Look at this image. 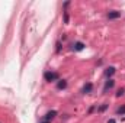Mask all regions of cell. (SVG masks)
<instances>
[{"label":"cell","instance_id":"6da1fadb","mask_svg":"<svg viewBox=\"0 0 125 123\" xmlns=\"http://www.w3.org/2000/svg\"><path fill=\"white\" fill-rule=\"evenodd\" d=\"M44 78H45V81L51 83V81H58V80H60V75H58V72H55V71H47V72L44 74Z\"/></svg>","mask_w":125,"mask_h":123},{"label":"cell","instance_id":"7a4b0ae2","mask_svg":"<svg viewBox=\"0 0 125 123\" xmlns=\"http://www.w3.org/2000/svg\"><path fill=\"white\" fill-rule=\"evenodd\" d=\"M57 114H58V112H57V110H50V112H47V114L42 117V120L50 123L52 119H54V117H55V116H57Z\"/></svg>","mask_w":125,"mask_h":123},{"label":"cell","instance_id":"3957f363","mask_svg":"<svg viewBox=\"0 0 125 123\" xmlns=\"http://www.w3.org/2000/svg\"><path fill=\"white\" fill-rule=\"evenodd\" d=\"M119 18H121V12H118V10H112V12L108 13L109 20H115V19H119Z\"/></svg>","mask_w":125,"mask_h":123},{"label":"cell","instance_id":"277c9868","mask_svg":"<svg viewBox=\"0 0 125 123\" xmlns=\"http://www.w3.org/2000/svg\"><path fill=\"white\" fill-rule=\"evenodd\" d=\"M114 86H115V81L112 78H108V81L105 83V87H103V93H108V90H111Z\"/></svg>","mask_w":125,"mask_h":123},{"label":"cell","instance_id":"5b68a950","mask_svg":"<svg viewBox=\"0 0 125 123\" xmlns=\"http://www.w3.org/2000/svg\"><path fill=\"white\" fill-rule=\"evenodd\" d=\"M92 90H93V84L92 83H86L83 86V88H82V93L83 94H89V93H92Z\"/></svg>","mask_w":125,"mask_h":123},{"label":"cell","instance_id":"8992f818","mask_svg":"<svg viewBox=\"0 0 125 123\" xmlns=\"http://www.w3.org/2000/svg\"><path fill=\"white\" fill-rule=\"evenodd\" d=\"M84 46H86V45H84L83 42H80V41H77V42L73 44V49H74V51H83Z\"/></svg>","mask_w":125,"mask_h":123},{"label":"cell","instance_id":"52a82bcc","mask_svg":"<svg viewBox=\"0 0 125 123\" xmlns=\"http://www.w3.org/2000/svg\"><path fill=\"white\" fill-rule=\"evenodd\" d=\"M114 74H115V67H109V68H106V70H105V77L111 78Z\"/></svg>","mask_w":125,"mask_h":123},{"label":"cell","instance_id":"ba28073f","mask_svg":"<svg viewBox=\"0 0 125 123\" xmlns=\"http://www.w3.org/2000/svg\"><path fill=\"white\" fill-rule=\"evenodd\" d=\"M57 88H58V90L67 88V80H58V81H57Z\"/></svg>","mask_w":125,"mask_h":123},{"label":"cell","instance_id":"9c48e42d","mask_svg":"<svg viewBox=\"0 0 125 123\" xmlns=\"http://www.w3.org/2000/svg\"><path fill=\"white\" fill-rule=\"evenodd\" d=\"M116 114L124 116V114H125V104H122L121 107H118V109H116Z\"/></svg>","mask_w":125,"mask_h":123},{"label":"cell","instance_id":"30bf717a","mask_svg":"<svg viewBox=\"0 0 125 123\" xmlns=\"http://www.w3.org/2000/svg\"><path fill=\"white\" fill-rule=\"evenodd\" d=\"M108 106H109L108 103H103V104H102L100 107H97V112H99V113H103V112H105V110L108 109Z\"/></svg>","mask_w":125,"mask_h":123},{"label":"cell","instance_id":"8fae6325","mask_svg":"<svg viewBox=\"0 0 125 123\" xmlns=\"http://www.w3.org/2000/svg\"><path fill=\"white\" fill-rule=\"evenodd\" d=\"M125 94V88H119L118 91H116V97H121V96H124Z\"/></svg>","mask_w":125,"mask_h":123},{"label":"cell","instance_id":"7c38bea8","mask_svg":"<svg viewBox=\"0 0 125 123\" xmlns=\"http://www.w3.org/2000/svg\"><path fill=\"white\" fill-rule=\"evenodd\" d=\"M64 23H68V13H67V10H64Z\"/></svg>","mask_w":125,"mask_h":123},{"label":"cell","instance_id":"4fadbf2b","mask_svg":"<svg viewBox=\"0 0 125 123\" xmlns=\"http://www.w3.org/2000/svg\"><path fill=\"white\" fill-rule=\"evenodd\" d=\"M60 49H61V44L57 42V52H60Z\"/></svg>","mask_w":125,"mask_h":123},{"label":"cell","instance_id":"5bb4252c","mask_svg":"<svg viewBox=\"0 0 125 123\" xmlns=\"http://www.w3.org/2000/svg\"><path fill=\"white\" fill-rule=\"evenodd\" d=\"M94 109H96V106H92V107L89 109V113H92V112H94Z\"/></svg>","mask_w":125,"mask_h":123},{"label":"cell","instance_id":"9a60e30c","mask_svg":"<svg viewBox=\"0 0 125 123\" xmlns=\"http://www.w3.org/2000/svg\"><path fill=\"white\" fill-rule=\"evenodd\" d=\"M108 123H116V120H115V119H109V120H108Z\"/></svg>","mask_w":125,"mask_h":123},{"label":"cell","instance_id":"2e32d148","mask_svg":"<svg viewBox=\"0 0 125 123\" xmlns=\"http://www.w3.org/2000/svg\"><path fill=\"white\" fill-rule=\"evenodd\" d=\"M41 123H48V122H44V120H41Z\"/></svg>","mask_w":125,"mask_h":123},{"label":"cell","instance_id":"e0dca14e","mask_svg":"<svg viewBox=\"0 0 125 123\" xmlns=\"http://www.w3.org/2000/svg\"><path fill=\"white\" fill-rule=\"evenodd\" d=\"M0 123H1V122H0Z\"/></svg>","mask_w":125,"mask_h":123}]
</instances>
